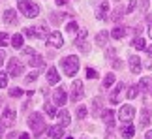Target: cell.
Instances as JSON below:
<instances>
[{"label": "cell", "instance_id": "cell-5", "mask_svg": "<svg viewBox=\"0 0 152 139\" xmlns=\"http://www.w3.org/2000/svg\"><path fill=\"white\" fill-rule=\"evenodd\" d=\"M23 64L17 59H11L10 64H8V75H11V77H19V75L23 73Z\"/></svg>", "mask_w": 152, "mask_h": 139}, {"label": "cell", "instance_id": "cell-27", "mask_svg": "<svg viewBox=\"0 0 152 139\" xmlns=\"http://www.w3.org/2000/svg\"><path fill=\"white\" fill-rule=\"evenodd\" d=\"M137 94H139V86H137V85H133V86H130V89H128V92H126L128 100H133V98H135Z\"/></svg>", "mask_w": 152, "mask_h": 139}, {"label": "cell", "instance_id": "cell-43", "mask_svg": "<svg viewBox=\"0 0 152 139\" xmlns=\"http://www.w3.org/2000/svg\"><path fill=\"white\" fill-rule=\"evenodd\" d=\"M25 36H28V38H36V36H34V28H25Z\"/></svg>", "mask_w": 152, "mask_h": 139}, {"label": "cell", "instance_id": "cell-25", "mask_svg": "<svg viewBox=\"0 0 152 139\" xmlns=\"http://www.w3.org/2000/svg\"><path fill=\"white\" fill-rule=\"evenodd\" d=\"M132 45H133V49H137V51L147 49V43H145V40H143V38H135V40L132 42Z\"/></svg>", "mask_w": 152, "mask_h": 139}, {"label": "cell", "instance_id": "cell-34", "mask_svg": "<svg viewBox=\"0 0 152 139\" xmlns=\"http://www.w3.org/2000/svg\"><path fill=\"white\" fill-rule=\"evenodd\" d=\"M10 96H11V98H19V96H23V90L15 86V89H11V90H10Z\"/></svg>", "mask_w": 152, "mask_h": 139}, {"label": "cell", "instance_id": "cell-46", "mask_svg": "<svg viewBox=\"0 0 152 139\" xmlns=\"http://www.w3.org/2000/svg\"><path fill=\"white\" fill-rule=\"evenodd\" d=\"M141 8H143V11H147V8H148V0H143V2H141Z\"/></svg>", "mask_w": 152, "mask_h": 139}, {"label": "cell", "instance_id": "cell-8", "mask_svg": "<svg viewBox=\"0 0 152 139\" xmlns=\"http://www.w3.org/2000/svg\"><path fill=\"white\" fill-rule=\"evenodd\" d=\"M107 13H109L107 0H102L100 4H96V17H98V19H107Z\"/></svg>", "mask_w": 152, "mask_h": 139}, {"label": "cell", "instance_id": "cell-7", "mask_svg": "<svg viewBox=\"0 0 152 139\" xmlns=\"http://www.w3.org/2000/svg\"><path fill=\"white\" fill-rule=\"evenodd\" d=\"M47 42L53 45V47H62V45H64V38H62V34L58 30H55V32H51L47 36Z\"/></svg>", "mask_w": 152, "mask_h": 139}, {"label": "cell", "instance_id": "cell-38", "mask_svg": "<svg viewBox=\"0 0 152 139\" xmlns=\"http://www.w3.org/2000/svg\"><path fill=\"white\" fill-rule=\"evenodd\" d=\"M135 6H137V0H132V2L128 4V10H126V11H128V13H132V11L135 10Z\"/></svg>", "mask_w": 152, "mask_h": 139}, {"label": "cell", "instance_id": "cell-18", "mask_svg": "<svg viewBox=\"0 0 152 139\" xmlns=\"http://www.w3.org/2000/svg\"><path fill=\"white\" fill-rule=\"evenodd\" d=\"M34 36H36V38H42V40H47L49 32H47V28H45L43 25H38V26H34Z\"/></svg>", "mask_w": 152, "mask_h": 139}, {"label": "cell", "instance_id": "cell-48", "mask_svg": "<svg viewBox=\"0 0 152 139\" xmlns=\"http://www.w3.org/2000/svg\"><path fill=\"white\" fill-rule=\"evenodd\" d=\"M4 59H6V55H4V51H0V66H2V62H4Z\"/></svg>", "mask_w": 152, "mask_h": 139}, {"label": "cell", "instance_id": "cell-22", "mask_svg": "<svg viewBox=\"0 0 152 139\" xmlns=\"http://www.w3.org/2000/svg\"><path fill=\"white\" fill-rule=\"evenodd\" d=\"M148 122H150V113H148V109L147 107H143V111H141V128H145V126H148Z\"/></svg>", "mask_w": 152, "mask_h": 139}, {"label": "cell", "instance_id": "cell-16", "mask_svg": "<svg viewBox=\"0 0 152 139\" xmlns=\"http://www.w3.org/2000/svg\"><path fill=\"white\" fill-rule=\"evenodd\" d=\"M102 119H103L105 126H109V128L115 124V113L111 111V109H105V111H103V115H102Z\"/></svg>", "mask_w": 152, "mask_h": 139}, {"label": "cell", "instance_id": "cell-44", "mask_svg": "<svg viewBox=\"0 0 152 139\" xmlns=\"http://www.w3.org/2000/svg\"><path fill=\"white\" fill-rule=\"evenodd\" d=\"M147 21H148V25H150V28H148V36L152 38V15H148V19H147Z\"/></svg>", "mask_w": 152, "mask_h": 139}, {"label": "cell", "instance_id": "cell-40", "mask_svg": "<svg viewBox=\"0 0 152 139\" xmlns=\"http://www.w3.org/2000/svg\"><path fill=\"white\" fill-rule=\"evenodd\" d=\"M66 30L68 32H75V30H77V23H69V25L66 26Z\"/></svg>", "mask_w": 152, "mask_h": 139}, {"label": "cell", "instance_id": "cell-50", "mask_svg": "<svg viewBox=\"0 0 152 139\" xmlns=\"http://www.w3.org/2000/svg\"><path fill=\"white\" fill-rule=\"evenodd\" d=\"M145 137H147V139H152V130H148L147 134H145Z\"/></svg>", "mask_w": 152, "mask_h": 139}, {"label": "cell", "instance_id": "cell-33", "mask_svg": "<svg viewBox=\"0 0 152 139\" xmlns=\"http://www.w3.org/2000/svg\"><path fill=\"white\" fill-rule=\"evenodd\" d=\"M75 113H77V119H85V117H86V107H85V105H79Z\"/></svg>", "mask_w": 152, "mask_h": 139}, {"label": "cell", "instance_id": "cell-56", "mask_svg": "<svg viewBox=\"0 0 152 139\" xmlns=\"http://www.w3.org/2000/svg\"><path fill=\"white\" fill-rule=\"evenodd\" d=\"M150 92H152V86H150Z\"/></svg>", "mask_w": 152, "mask_h": 139}, {"label": "cell", "instance_id": "cell-49", "mask_svg": "<svg viewBox=\"0 0 152 139\" xmlns=\"http://www.w3.org/2000/svg\"><path fill=\"white\" fill-rule=\"evenodd\" d=\"M19 139H30V135H28V134H21Z\"/></svg>", "mask_w": 152, "mask_h": 139}, {"label": "cell", "instance_id": "cell-23", "mask_svg": "<svg viewBox=\"0 0 152 139\" xmlns=\"http://www.w3.org/2000/svg\"><path fill=\"white\" fill-rule=\"evenodd\" d=\"M150 86H152V77H143L141 81H139V89L145 90V92H150Z\"/></svg>", "mask_w": 152, "mask_h": 139}, {"label": "cell", "instance_id": "cell-6", "mask_svg": "<svg viewBox=\"0 0 152 139\" xmlns=\"http://www.w3.org/2000/svg\"><path fill=\"white\" fill-rule=\"evenodd\" d=\"M83 96H85L83 83H81L79 79H77V81H73V85H72V100H73V102H79Z\"/></svg>", "mask_w": 152, "mask_h": 139}, {"label": "cell", "instance_id": "cell-20", "mask_svg": "<svg viewBox=\"0 0 152 139\" xmlns=\"http://www.w3.org/2000/svg\"><path fill=\"white\" fill-rule=\"evenodd\" d=\"M28 64L30 66H34V68H38V66H43V56H39V55H36L34 53L30 59H28Z\"/></svg>", "mask_w": 152, "mask_h": 139}, {"label": "cell", "instance_id": "cell-21", "mask_svg": "<svg viewBox=\"0 0 152 139\" xmlns=\"http://www.w3.org/2000/svg\"><path fill=\"white\" fill-rule=\"evenodd\" d=\"M111 36H113L115 40H122V38L126 36V28L124 26H115L113 32H111Z\"/></svg>", "mask_w": 152, "mask_h": 139}, {"label": "cell", "instance_id": "cell-9", "mask_svg": "<svg viewBox=\"0 0 152 139\" xmlns=\"http://www.w3.org/2000/svg\"><path fill=\"white\" fill-rule=\"evenodd\" d=\"M53 100H55V105H64L66 103V100H68V94H66V90L64 89H56L55 90V94H53Z\"/></svg>", "mask_w": 152, "mask_h": 139}, {"label": "cell", "instance_id": "cell-29", "mask_svg": "<svg viewBox=\"0 0 152 139\" xmlns=\"http://www.w3.org/2000/svg\"><path fill=\"white\" fill-rule=\"evenodd\" d=\"M86 36H88V30H86V28H79V34H77V38H75V43H77V42H85Z\"/></svg>", "mask_w": 152, "mask_h": 139}, {"label": "cell", "instance_id": "cell-28", "mask_svg": "<svg viewBox=\"0 0 152 139\" xmlns=\"http://www.w3.org/2000/svg\"><path fill=\"white\" fill-rule=\"evenodd\" d=\"M113 83H115V73H107L105 79H103V89H109Z\"/></svg>", "mask_w": 152, "mask_h": 139}, {"label": "cell", "instance_id": "cell-15", "mask_svg": "<svg viewBox=\"0 0 152 139\" xmlns=\"http://www.w3.org/2000/svg\"><path fill=\"white\" fill-rule=\"evenodd\" d=\"M58 81H60V75H58L56 68H49V72H47V83L49 85H56Z\"/></svg>", "mask_w": 152, "mask_h": 139}, {"label": "cell", "instance_id": "cell-36", "mask_svg": "<svg viewBox=\"0 0 152 139\" xmlns=\"http://www.w3.org/2000/svg\"><path fill=\"white\" fill-rule=\"evenodd\" d=\"M75 45H77V47L83 51V53H86V51H88V45H86V42H77Z\"/></svg>", "mask_w": 152, "mask_h": 139}, {"label": "cell", "instance_id": "cell-10", "mask_svg": "<svg viewBox=\"0 0 152 139\" xmlns=\"http://www.w3.org/2000/svg\"><path fill=\"white\" fill-rule=\"evenodd\" d=\"M120 134H122V137H126V139H132V137H133V134H135V128H133L132 120H130V122H122Z\"/></svg>", "mask_w": 152, "mask_h": 139}, {"label": "cell", "instance_id": "cell-3", "mask_svg": "<svg viewBox=\"0 0 152 139\" xmlns=\"http://www.w3.org/2000/svg\"><path fill=\"white\" fill-rule=\"evenodd\" d=\"M60 66L64 70V73L69 75V77H73L75 73H77V70H79V59L77 56H66V59H62L60 60Z\"/></svg>", "mask_w": 152, "mask_h": 139}, {"label": "cell", "instance_id": "cell-35", "mask_svg": "<svg viewBox=\"0 0 152 139\" xmlns=\"http://www.w3.org/2000/svg\"><path fill=\"white\" fill-rule=\"evenodd\" d=\"M86 77H88V79H96L98 77V72H96V70H92V68H86Z\"/></svg>", "mask_w": 152, "mask_h": 139}, {"label": "cell", "instance_id": "cell-47", "mask_svg": "<svg viewBox=\"0 0 152 139\" xmlns=\"http://www.w3.org/2000/svg\"><path fill=\"white\" fill-rule=\"evenodd\" d=\"M113 66H115V68H122V62H120V60H115Z\"/></svg>", "mask_w": 152, "mask_h": 139}, {"label": "cell", "instance_id": "cell-42", "mask_svg": "<svg viewBox=\"0 0 152 139\" xmlns=\"http://www.w3.org/2000/svg\"><path fill=\"white\" fill-rule=\"evenodd\" d=\"M36 79H38V73H36V72H32V73L26 77V81H28V83H32V81H36Z\"/></svg>", "mask_w": 152, "mask_h": 139}, {"label": "cell", "instance_id": "cell-13", "mask_svg": "<svg viewBox=\"0 0 152 139\" xmlns=\"http://www.w3.org/2000/svg\"><path fill=\"white\" fill-rule=\"evenodd\" d=\"M2 122L4 124H13L15 122V119H17V115H15V111H13V109H4V115H2Z\"/></svg>", "mask_w": 152, "mask_h": 139}, {"label": "cell", "instance_id": "cell-39", "mask_svg": "<svg viewBox=\"0 0 152 139\" xmlns=\"http://www.w3.org/2000/svg\"><path fill=\"white\" fill-rule=\"evenodd\" d=\"M120 17H122V10H116V11H115V13H113V15H111V19H113V21H118V19H120Z\"/></svg>", "mask_w": 152, "mask_h": 139}, {"label": "cell", "instance_id": "cell-53", "mask_svg": "<svg viewBox=\"0 0 152 139\" xmlns=\"http://www.w3.org/2000/svg\"><path fill=\"white\" fill-rule=\"evenodd\" d=\"M56 4H58V6H62V4H66V0H56Z\"/></svg>", "mask_w": 152, "mask_h": 139}, {"label": "cell", "instance_id": "cell-55", "mask_svg": "<svg viewBox=\"0 0 152 139\" xmlns=\"http://www.w3.org/2000/svg\"><path fill=\"white\" fill-rule=\"evenodd\" d=\"M68 139H73V137H68Z\"/></svg>", "mask_w": 152, "mask_h": 139}, {"label": "cell", "instance_id": "cell-31", "mask_svg": "<svg viewBox=\"0 0 152 139\" xmlns=\"http://www.w3.org/2000/svg\"><path fill=\"white\" fill-rule=\"evenodd\" d=\"M43 109H45V113H47L49 117H56V111H55V107H53L51 103H45V105H43Z\"/></svg>", "mask_w": 152, "mask_h": 139}, {"label": "cell", "instance_id": "cell-32", "mask_svg": "<svg viewBox=\"0 0 152 139\" xmlns=\"http://www.w3.org/2000/svg\"><path fill=\"white\" fill-rule=\"evenodd\" d=\"M8 86V73L0 72V89H6Z\"/></svg>", "mask_w": 152, "mask_h": 139}, {"label": "cell", "instance_id": "cell-30", "mask_svg": "<svg viewBox=\"0 0 152 139\" xmlns=\"http://www.w3.org/2000/svg\"><path fill=\"white\" fill-rule=\"evenodd\" d=\"M6 45H10V36L6 32H0V47H6Z\"/></svg>", "mask_w": 152, "mask_h": 139}, {"label": "cell", "instance_id": "cell-41", "mask_svg": "<svg viewBox=\"0 0 152 139\" xmlns=\"http://www.w3.org/2000/svg\"><path fill=\"white\" fill-rule=\"evenodd\" d=\"M23 55H25V56H32V55H34V49L25 47V49H23Z\"/></svg>", "mask_w": 152, "mask_h": 139}, {"label": "cell", "instance_id": "cell-52", "mask_svg": "<svg viewBox=\"0 0 152 139\" xmlns=\"http://www.w3.org/2000/svg\"><path fill=\"white\" fill-rule=\"evenodd\" d=\"M147 53H148V56L152 59V45H150V47H147Z\"/></svg>", "mask_w": 152, "mask_h": 139}, {"label": "cell", "instance_id": "cell-54", "mask_svg": "<svg viewBox=\"0 0 152 139\" xmlns=\"http://www.w3.org/2000/svg\"><path fill=\"white\" fill-rule=\"evenodd\" d=\"M115 2H120V0H115Z\"/></svg>", "mask_w": 152, "mask_h": 139}, {"label": "cell", "instance_id": "cell-14", "mask_svg": "<svg viewBox=\"0 0 152 139\" xmlns=\"http://www.w3.org/2000/svg\"><path fill=\"white\" fill-rule=\"evenodd\" d=\"M4 23L6 25H17V13L13 10H6L4 11Z\"/></svg>", "mask_w": 152, "mask_h": 139}, {"label": "cell", "instance_id": "cell-17", "mask_svg": "<svg viewBox=\"0 0 152 139\" xmlns=\"http://www.w3.org/2000/svg\"><path fill=\"white\" fill-rule=\"evenodd\" d=\"M56 119H58V124L60 126H68L69 124V113L66 109H62L60 113H56Z\"/></svg>", "mask_w": 152, "mask_h": 139}, {"label": "cell", "instance_id": "cell-11", "mask_svg": "<svg viewBox=\"0 0 152 139\" xmlns=\"http://www.w3.org/2000/svg\"><path fill=\"white\" fill-rule=\"evenodd\" d=\"M64 126H53V128H47V135L51 137V139H62L64 137Z\"/></svg>", "mask_w": 152, "mask_h": 139}, {"label": "cell", "instance_id": "cell-2", "mask_svg": "<svg viewBox=\"0 0 152 139\" xmlns=\"http://www.w3.org/2000/svg\"><path fill=\"white\" fill-rule=\"evenodd\" d=\"M28 126L32 128V132H34L36 137H39L45 132V120H43V117L39 113H32L30 115V119H28Z\"/></svg>", "mask_w": 152, "mask_h": 139}, {"label": "cell", "instance_id": "cell-19", "mask_svg": "<svg viewBox=\"0 0 152 139\" xmlns=\"http://www.w3.org/2000/svg\"><path fill=\"white\" fill-rule=\"evenodd\" d=\"M107 38H109L107 30H102V32H98V36H96V45H100V47H103V45L107 43Z\"/></svg>", "mask_w": 152, "mask_h": 139}, {"label": "cell", "instance_id": "cell-24", "mask_svg": "<svg viewBox=\"0 0 152 139\" xmlns=\"http://www.w3.org/2000/svg\"><path fill=\"white\" fill-rule=\"evenodd\" d=\"M122 89H124V83L116 85V89L113 90V94H111V103H118V94L122 92Z\"/></svg>", "mask_w": 152, "mask_h": 139}, {"label": "cell", "instance_id": "cell-45", "mask_svg": "<svg viewBox=\"0 0 152 139\" xmlns=\"http://www.w3.org/2000/svg\"><path fill=\"white\" fill-rule=\"evenodd\" d=\"M105 56H109V59H113V56H115V49H107V53H105Z\"/></svg>", "mask_w": 152, "mask_h": 139}, {"label": "cell", "instance_id": "cell-1", "mask_svg": "<svg viewBox=\"0 0 152 139\" xmlns=\"http://www.w3.org/2000/svg\"><path fill=\"white\" fill-rule=\"evenodd\" d=\"M17 8L21 13H25V17H38L39 8L38 4H34L32 0H17Z\"/></svg>", "mask_w": 152, "mask_h": 139}, {"label": "cell", "instance_id": "cell-26", "mask_svg": "<svg viewBox=\"0 0 152 139\" xmlns=\"http://www.w3.org/2000/svg\"><path fill=\"white\" fill-rule=\"evenodd\" d=\"M11 45H13L15 49H23V34H15V36L11 38Z\"/></svg>", "mask_w": 152, "mask_h": 139}, {"label": "cell", "instance_id": "cell-37", "mask_svg": "<svg viewBox=\"0 0 152 139\" xmlns=\"http://www.w3.org/2000/svg\"><path fill=\"white\" fill-rule=\"evenodd\" d=\"M92 105H94V111L102 107V98H94V102H92Z\"/></svg>", "mask_w": 152, "mask_h": 139}, {"label": "cell", "instance_id": "cell-51", "mask_svg": "<svg viewBox=\"0 0 152 139\" xmlns=\"http://www.w3.org/2000/svg\"><path fill=\"white\" fill-rule=\"evenodd\" d=\"M4 126H6V124L2 122V120H0V135H2V132H4Z\"/></svg>", "mask_w": 152, "mask_h": 139}, {"label": "cell", "instance_id": "cell-4", "mask_svg": "<svg viewBox=\"0 0 152 139\" xmlns=\"http://www.w3.org/2000/svg\"><path fill=\"white\" fill-rule=\"evenodd\" d=\"M133 117H135V109H133V105L126 103V105H122V107H120V111H118V119L122 120V122H130Z\"/></svg>", "mask_w": 152, "mask_h": 139}, {"label": "cell", "instance_id": "cell-12", "mask_svg": "<svg viewBox=\"0 0 152 139\" xmlns=\"http://www.w3.org/2000/svg\"><path fill=\"white\" fill-rule=\"evenodd\" d=\"M130 70H132V73H141V59L135 55H132L130 59Z\"/></svg>", "mask_w": 152, "mask_h": 139}]
</instances>
